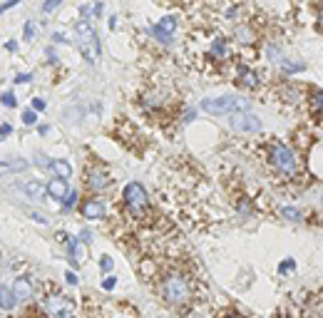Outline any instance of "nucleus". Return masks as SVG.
I'll return each mask as SVG.
<instances>
[{"instance_id": "nucleus-5", "label": "nucleus", "mask_w": 323, "mask_h": 318, "mask_svg": "<svg viewBox=\"0 0 323 318\" xmlns=\"http://www.w3.org/2000/svg\"><path fill=\"white\" fill-rule=\"evenodd\" d=\"M122 199H125V207L127 212L135 216V219H144L149 214V199H147V191L139 182H130L122 191Z\"/></svg>"}, {"instance_id": "nucleus-17", "label": "nucleus", "mask_w": 323, "mask_h": 318, "mask_svg": "<svg viewBox=\"0 0 323 318\" xmlns=\"http://www.w3.org/2000/svg\"><path fill=\"white\" fill-rule=\"evenodd\" d=\"M162 105H164V95H162V92L152 90V92H144V95H142V107H144V109L154 112V109H159Z\"/></svg>"}, {"instance_id": "nucleus-39", "label": "nucleus", "mask_w": 323, "mask_h": 318, "mask_svg": "<svg viewBox=\"0 0 323 318\" xmlns=\"http://www.w3.org/2000/svg\"><path fill=\"white\" fill-rule=\"evenodd\" d=\"M92 13H95V15H97V18H100V15H102V13H105V3H102V0H97V3H95V5H92Z\"/></svg>"}, {"instance_id": "nucleus-31", "label": "nucleus", "mask_w": 323, "mask_h": 318, "mask_svg": "<svg viewBox=\"0 0 323 318\" xmlns=\"http://www.w3.org/2000/svg\"><path fill=\"white\" fill-rule=\"evenodd\" d=\"M30 80H32V75H27V72H20V75H15V80H13V82H15V85H27Z\"/></svg>"}, {"instance_id": "nucleus-16", "label": "nucleus", "mask_w": 323, "mask_h": 318, "mask_svg": "<svg viewBox=\"0 0 323 318\" xmlns=\"http://www.w3.org/2000/svg\"><path fill=\"white\" fill-rule=\"evenodd\" d=\"M48 169H50L55 177H60V179H70V177H72V167L65 162V159H50Z\"/></svg>"}, {"instance_id": "nucleus-46", "label": "nucleus", "mask_w": 323, "mask_h": 318, "mask_svg": "<svg viewBox=\"0 0 323 318\" xmlns=\"http://www.w3.org/2000/svg\"><path fill=\"white\" fill-rule=\"evenodd\" d=\"M65 278H67V284H77V273H75V271H67Z\"/></svg>"}, {"instance_id": "nucleus-24", "label": "nucleus", "mask_w": 323, "mask_h": 318, "mask_svg": "<svg viewBox=\"0 0 323 318\" xmlns=\"http://www.w3.org/2000/svg\"><path fill=\"white\" fill-rule=\"evenodd\" d=\"M0 105L8 107V109H13V107H18V97H15L13 92H3V95H0Z\"/></svg>"}, {"instance_id": "nucleus-6", "label": "nucleus", "mask_w": 323, "mask_h": 318, "mask_svg": "<svg viewBox=\"0 0 323 318\" xmlns=\"http://www.w3.org/2000/svg\"><path fill=\"white\" fill-rule=\"evenodd\" d=\"M45 308L50 313V318H75V303L72 298L62 296V293H53L45 298Z\"/></svg>"}, {"instance_id": "nucleus-1", "label": "nucleus", "mask_w": 323, "mask_h": 318, "mask_svg": "<svg viewBox=\"0 0 323 318\" xmlns=\"http://www.w3.org/2000/svg\"><path fill=\"white\" fill-rule=\"evenodd\" d=\"M269 159H271V167H273L281 177L298 179V174H301V159H298V154H296L289 144H284V142L271 144Z\"/></svg>"}, {"instance_id": "nucleus-11", "label": "nucleus", "mask_w": 323, "mask_h": 318, "mask_svg": "<svg viewBox=\"0 0 323 318\" xmlns=\"http://www.w3.org/2000/svg\"><path fill=\"white\" fill-rule=\"evenodd\" d=\"M109 184H112V179H109V174H107L105 167H92V169L87 172V186H90L95 194L105 191Z\"/></svg>"}, {"instance_id": "nucleus-34", "label": "nucleus", "mask_w": 323, "mask_h": 318, "mask_svg": "<svg viewBox=\"0 0 323 318\" xmlns=\"http://www.w3.org/2000/svg\"><path fill=\"white\" fill-rule=\"evenodd\" d=\"M15 5H20V0H5V3L0 5V13H5V10H10V8H15Z\"/></svg>"}, {"instance_id": "nucleus-37", "label": "nucleus", "mask_w": 323, "mask_h": 318, "mask_svg": "<svg viewBox=\"0 0 323 318\" xmlns=\"http://www.w3.org/2000/svg\"><path fill=\"white\" fill-rule=\"evenodd\" d=\"M226 20H239V8H236V5H231V8L226 10Z\"/></svg>"}, {"instance_id": "nucleus-13", "label": "nucleus", "mask_w": 323, "mask_h": 318, "mask_svg": "<svg viewBox=\"0 0 323 318\" xmlns=\"http://www.w3.org/2000/svg\"><path fill=\"white\" fill-rule=\"evenodd\" d=\"M308 169H311V174L323 179V142H316L308 149Z\"/></svg>"}, {"instance_id": "nucleus-3", "label": "nucleus", "mask_w": 323, "mask_h": 318, "mask_svg": "<svg viewBox=\"0 0 323 318\" xmlns=\"http://www.w3.org/2000/svg\"><path fill=\"white\" fill-rule=\"evenodd\" d=\"M75 43H77V50L90 65L97 62L100 57V37H97V30L92 27L90 20H80L75 25Z\"/></svg>"}, {"instance_id": "nucleus-22", "label": "nucleus", "mask_w": 323, "mask_h": 318, "mask_svg": "<svg viewBox=\"0 0 323 318\" xmlns=\"http://www.w3.org/2000/svg\"><path fill=\"white\" fill-rule=\"evenodd\" d=\"M15 306V296H13V289L8 286H0V308H5V311H13Z\"/></svg>"}, {"instance_id": "nucleus-12", "label": "nucleus", "mask_w": 323, "mask_h": 318, "mask_svg": "<svg viewBox=\"0 0 323 318\" xmlns=\"http://www.w3.org/2000/svg\"><path fill=\"white\" fill-rule=\"evenodd\" d=\"M82 216L87 221H102L105 219V204H102V199H97V194L82 202Z\"/></svg>"}, {"instance_id": "nucleus-19", "label": "nucleus", "mask_w": 323, "mask_h": 318, "mask_svg": "<svg viewBox=\"0 0 323 318\" xmlns=\"http://www.w3.org/2000/svg\"><path fill=\"white\" fill-rule=\"evenodd\" d=\"M234 35H236V40H239V43H244V45H251V43H256V32L251 30V25H239V27L234 30Z\"/></svg>"}, {"instance_id": "nucleus-43", "label": "nucleus", "mask_w": 323, "mask_h": 318, "mask_svg": "<svg viewBox=\"0 0 323 318\" xmlns=\"http://www.w3.org/2000/svg\"><path fill=\"white\" fill-rule=\"evenodd\" d=\"M117 23H119V18H117V15H109V20H107V27H109V30H117Z\"/></svg>"}, {"instance_id": "nucleus-18", "label": "nucleus", "mask_w": 323, "mask_h": 318, "mask_svg": "<svg viewBox=\"0 0 323 318\" xmlns=\"http://www.w3.org/2000/svg\"><path fill=\"white\" fill-rule=\"evenodd\" d=\"M23 191L27 194V199H35V202H37V199H43V196H45V186L40 184L37 179H30V182H25V184H23Z\"/></svg>"}, {"instance_id": "nucleus-27", "label": "nucleus", "mask_w": 323, "mask_h": 318, "mask_svg": "<svg viewBox=\"0 0 323 318\" xmlns=\"http://www.w3.org/2000/svg\"><path fill=\"white\" fill-rule=\"evenodd\" d=\"M62 5V0H45L43 3V13H55Z\"/></svg>"}, {"instance_id": "nucleus-21", "label": "nucleus", "mask_w": 323, "mask_h": 318, "mask_svg": "<svg viewBox=\"0 0 323 318\" xmlns=\"http://www.w3.org/2000/svg\"><path fill=\"white\" fill-rule=\"evenodd\" d=\"M278 65H281V70H284L286 75H296V72H303V62H298V60H291V57H281L278 60Z\"/></svg>"}, {"instance_id": "nucleus-48", "label": "nucleus", "mask_w": 323, "mask_h": 318, "mask_svg": "<svg viewBox=\"0 0 323 318\" xmlns=\"http://www.w3.org/2000/svg\"><path fill=\"white\" fill-rule=\"evenodd\" d=\"M316 23H318V27L323 30V8H318V13H316Z\"/></svg>"}, {"instance_id": "nucleus-10", "label": "nucleus", "mask_w": 323, "mask_h": 318, "mask_svg": "<svg viewBox=\"0 0 323 318\" xmlns=\"http://www.w3.org/2000/svg\"><path fill=\"white\" fill-rule=\"evenodd\" d=\"M234 82H236L239 87H244V90H259L261 80H259V72H256V70H251V67H246V65H239L236 72H234Z\"/></svg>"}, {"instance_id": "nucleus-9", "label": "nucleus", "mask_w": 323, "mask_h": 318, "mask_svg": "<svg viewBox=\"0 0 323 318\" xmlns=\"http://www.w3.org/2000/svg\"><path fill=\"white\" fill-rule=\"evenodd\" d=\"M207 57L214 62H229L231 60V48H229V40L221 35H212L209 37V45H207Z\"/></svg>"}, {"instance_id": "nucleus-33", "label": "nucleus", "mask_w": 323, "mask_h": 318, "mask_svg": "<svg viewBox=\"0 0 323 318\" xmlns=\"http://www.w3.org/2000/svg\"><path fill=\"white\" fill-rule=\"evenodd\" d=\"M294 268H296V261H294V259H289V261H284V264L278 266L281 273H289V271H294Z\"/></svg>"}, {"instance_id": "nucleus-32", "label": "nucleus", "mask_w": 323, "mask_h": 318, "mask_svg": "<svg viewBox=\"0 0 323 318\" xmlns=\"http://www.w3.org/2000/svg\"><path fill=\"white\" fill-rule=\"evenodd\" d=\"M114 286H117V278H114V276H105V281H102V289H105V291H112Z\"/></svg>"}, {"instance_id": "nucleus-20", "label": "nucleus", "mask_w": 323, "mask_h": 318, "mask_svg": "<svg viewBox=\"0 0 323 318\" xmlns=\"http://www.w3.org/2000/svg\"><path fill=\"white\" fill-rule=\"evenodd\" d=\"M308 102L316 117H323V90H311L308 92Z\"/></svg>"}, {"instance_id": "nucleus-30", "label": "nucleus", "mask_w": 323, "mask_h": 318, "mask_svg": "<svg viewBox=\"0 0 323 318\" xmlns=\"http://www.w3.org/2000/svg\"><path fill=\"white\" fill-rule=\"evenodd\" d=\"M25 167H27L25 159H15V162H10V164H8V169H10V172H23Z\"/></svg>"}, {"instance_id": "nucleus-14", "label": "nucleus", "mask_w": 323, "mask_h": 318, "mask_svg": "<svg viewBox=\"0 0 323 318\" xmlns=\"http://www.w3.org/2000/svg\"><path fill=\"white\" fill-rule=\"evenodd\" d=\"M32 284H30V278H25V276H18L15 278V284H13V296H15V301H27V298H32Z\"/></svg>"}, {"instance_id": "nucleus-26", "label": "nucleus", "mask_w": 323, "mask_h": 318, "mask_svg": "<svg viewBox=\"0 0 323 318\" xmlns=\"http://www.w3.org/2000/svg\"><path fill=\"white\" fill-rule=\"evenodd\" d=\"M35 32H37L35 20H25V27H23V40H32V37H35Z\"/></svg>"}, {"instance_id": "nucleus-4", "label": "nucleus", "mask_w": 323, "mask_h": 318, "mask_svg": "<svg viewBox=\"0 0 323 318\" xmlns=\"http://www.w3.org/2000/svg\"><path fill=\"white\" fill-rule=\"evenodd\" d=\"M207 114H234V112H241V109H249V102L241 100L236 95H221V97H207L201 100L199 105Z\"/></svg>"}, {"instance_id": "nucleus-44", "label": "nucleus", "mask_w": 323, "mask_h": 318, "mask_svg": "<svg viewBox=\"0 0 323 318\" xmlns=\"http://www.w3.org/2000/svg\"><path fill=\"white\" fill-rule=\"evenodd\" d=\"M80 241H82V244H90V241H92V234H90V231H82V234H80Z\"/></svg>"}, {"instance_id": "nucleus-25", "label": "nucleus", "mask_w": 323, "mask_h": 318, "mask_svg": "<svg viewBox=\"0 0 323 318\" xmlns=\"http://www.w3.org/2000/svg\"><path fill=\"white\" fill-rule=\"evenodd\" d=\"M281 214H284L289 221H301V212L296 207H284V209H281Z\"/></svg>"}, {"instance_id": "nucleus-7", "label": "nucleus", "mask_w": 323, "mask_h": 318, "mask_svg": "<svg viewBox=\"0 0 323 318\" xmlns=\"http://www.w3.org/2000/svg\"><path fill=\"white\" fill-rule=\"evenodd\" d=\"M177 25H179V18H177V15H164L162 20H157V25H152V27H149V32H152V37L157 40V43L169 45L172 40H174Z\"/></svg>"}, {"instance_id": "nucleus-40", "label": "nucleus", "mask_w": 323, "mask_h": 318, "mask_svg": "<svg viewBox=\"0 0 323 318\" xmlns=\"http://www.w3.org/2000/svg\"><path fill=\"white\" fill-rule=\"evenodd\" d=\"M53 43H55V45H65L67 40H65V35H62V32H53Z\"/></svg>"}, {"instance_id": "nucleus-35", "label": "nucleus", "mask_w": 323, "mask_h": 318, "mask_svg": "<svg viewBox=\"0 0 323 318\" xmlns=\"http://www.w3.org/2000/svg\"><path fill=\"white\" fill-rule=\"evenodd\" d=\"M32 109H35V112H43V109H45V100L35 97V100H32Z\"/></svg>"}, {"instance_id": "nucleus-38", "label": "nucleus", "mask_w": 323, "mask_h": 318, "mask_svg": "<svg viewBox=\"0 0 323 318\" xmlns=\"http://www.w3.org/2000/svg\"><path fill=\"white\" fill-rule=\"evenodd\" d=\"M100 268H102V271H109V268H112V259H109V256H102V259H100Z\"/></svg>"}, {"instance_id": "nucleus-28", "label": "nucleus", "mask_w": 323, "mask_h": 318, "mask_svg": "<svg viewBox=\"0 0 323 318\" xmlns=\"http://www.w3.org/2000/svg\"><path fill=\"white\" fill-rule=\"evenodd\" d=\"M23 122H25V125H35V122H37V112H35V109H25V112H23Z\"/></svg>"}, {"instance_id": "nucleus-2", "label": "nucleus", "mask_w": 323, "mask_h": 318, "mask_svg": "<svg viewBox=\"0 0 323 318\" xmlns=\"http://www.w3.org/2000/svg\"><path fill=\"white\" fill-rule=\"evenodd\" d=\"M159 289H162V296H164L169 303H174V306L189 303L191 293H194L191 281L184 273H177V271H172V273H167L164 278H162V286Z\"/></svg>"}, {"instance_id": "nucleus-36", "label": "nucleus", "mask_w": 323, "mask_h": 318, "mask_svg": "<svg viewBox=\"0 0 323 318\" xmlns=\"http://www.w3.org/2000/svg\"><path fill=\"white\" fill-rule=\"evenodd\" d=\"M55 238H57V244H62V246H67V241H70V236H67L65 231H57Z\"/></svg>"}, {"instance_id": "nucleus-45", "label": "nucleus", "mask_w": 323, "mask_h": 318, "mask_svg": "<svg viewBox=\"0 0 323 318\" xmlns=\"http://www.w3.org/2000/svg\"><path fill=\"white\" fill-rule=\"evenodd\" d=\"M10 132H13V127H10V125H0V137H8Z\"/></svg>"}, {"instance_id": "nucleus-15", "label": "nucleus", "mask_w": 323, "mask_h": 318, "mask_svg": "<svg viewBox=\"0 0 323 318\" xmlns=\"http://www.w3.org/2000/svg\"><path fill=\"white\" fill-rule=\"evenodd\" d=\"M45 191L53 196V199H57V202H62V199L67 196V179H60V177H55V179H50L48 182V186H45Z\"/></svg>"}, {"instance_id": "nucleus-49", "label": "nucleus", "mask_w": 323, "mask_h": 318, "mask_svg": "<svg viewBox=\"0 0 323 318\" xmlns=\"http://www.w3.org/2000/svg\"><path fill=\"white\" fill-rule=\"evenodd\" d=\"M194 114H196V112H194V109H189V112L184 114V122H191V119H194Z\"/></svg>"}, {"instance_id": "nucleus-41", "label": "nucleus", "mask_w": 323, "mask_h": 318, "mask_svg": "<svg viewBox=\"0 0 323 318\" xmlns=\"http://www.w3.org/2000/svg\"><path fill=\"white\" fill-rule=\"evenodd\" d=\"M45 57H48V62H53V65H55V62H57V55H55V48H48V50H45Z\"/></svg>"}, {"instance_id": "nucleus-47", "label": "nucleus", "mask_w": 323, "mask_h": 318, "mask_svg": "<svg viewBox=\"0 0 323 318\" xmlns=\"http://www.w3.org/2000/svg\"><path fill=\"white\" fill-rule=\"evenodd\" d=\"M5 50H8V53H15V50H18V43H15V40H8V43H5Z\"/></svg>"}, {"instance_id": "nucleus-29", "label": "nucleus", "mask_w": 323, "mask_h": 318, "mask_svg": "<svg viewBox=\"0 0 323 318\" xmlns=\"http://www.w3.org/2000/svg\"><path fill=\"white\" fill-rule=\"evenodd\" d=\"M92 5H80V18H82V20H90L92 23Z\"/></svg>"}, {"instance_id": "nucleus-42", "label": "nucleus", "mask_w": 323, "mask_h": 318, "mask_svg": "<svg viewBox=\"0 0 323 318\" xmlns=\"http://www.w3.org/2000/svg\"><path fill=\"white\" fill-rule=\"evenodd\" d=\"M30 216H32V219H35L37 224H48V216H45V214H37V212H32Z\"/></svg>"}, {"instance_id": "nucleus-8", "label": "nucleus", "mask_w": 323, "mask_h": 318, "mask_svg": "<svg viewBox=\"0 0 323 318\" xmlns=\"http://www.w3.org/2000/svg\"><path fill=\"white\" fill-rule=\"evenodd\" d=\"M231 127H234L236 132H249V134H254V132L261 130V119H259L256 114H251L249 109H241V112H234V114H231Z\"/></svg>"}, {"instance_id": "nucleus-23", "label": "nucleus", "mask_w": 323, "mask_h": 318, "mask_svg": "<svg viewBox=\"0 0 323 318\" xmlns=\"http://www.w3.org/2000/svg\"><path fill=\"white\" fill-rule=\"evenodd\" d=\"M77 202H80V194H77V189H72V191H67V196L62 199V207L70 212V209L77 207Z\"/></svg>"}, {"instance_id": "nucleus-51", "label": "nucleus", "mask_w": 323, "mask_h": 318, "mask_svg": "<svg viewBox=\"0 0 323 318\" xmlns=\"http://www.w3.org/2000/svg\"><path fill=\"white\" fill-rule=\"evenodd\" d=\"M30 318H45V316H43V313H32Z\"/></svg>"}, {"instance_id": "nucleus-50", "label": "nucleus", "mask_w": 323, "mask_h": 318, "mask_svg": "<svg viewBox=\"0 0 323 318\" xmlns=\"http://www.w3.org/2000/svg\"><path fill=\"white\" fill-rule=\"evenodd\" d=\"M3 169H8V162H0V177H3Z\"/></svg>"}]
</instances>
